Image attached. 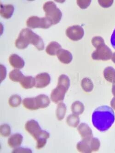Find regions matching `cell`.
<instances>
[{
	"label": "cell",
	"mask_w": 115,
	"mask_h": 153,
	"mask_svg": "<svg viewBox=\"0 0 115 153\" xmlns=\"http://www.w3.org/2000/svg\"><path fill=\"white\" fill-rule=\"evenodd\" d=\"M77 4L78 6L80 7L81 9H84L88 8L91 2V1H81L78 0L77 1Z\"/></svg>",
	"instance_id": "obj_30"
},
{
	"label": "cell",
	"mask_w": 115,
	"mask_h": 153,
	"mask_svg": "<svg viewBox=\"0 0 115 153\" xmlns=\"http://www.w3.org/2000/svg\"><path fill=\"white\" fill-rule=\"evenodd\" d=\"M35 102L38 108H45L49 106L50 103V99L45 94H41L35 97Z\"/></svg>",
	"instance_id": "obj_15"
},
{
	"label": "cell",
	"mask_w": 115,
	"mask_h": 153,
	"mask_svg": "<svg viewBox=\"0 0 115 153\" xmlns=\"http://www.w3.org/2000/svg\"><path fill=\"white\" fill-rule=\"evenodd\" d=\"M35 80V87L37 88H44L50 84L51 78L47 73H41L36 76Z\"/></svg>",
	"instance_id": "obj_9"
},
{
	"label": "cell",
	"mask_w": 115,
	"mask_h": 153,
	"mask_svg": "<svg viewBox=\"0 0 115 153\" xmlns=\"http://www.w3.org/2000/svg\"><path fill=\"white\" fill-rule=\"evenodd\" d=\"M23 137L20 134H15L11 136L8 140V144L11 148L20 146L23 141Z\"/></svg>",
	"instance_id": "obj_16"
},
{
	"label": "cell",
	"mask_w": 115,
	"mask_h": 153,
	"mask_svg": "<svg viewBox=\"0 0 115 153\" xmlns=\"http://www.w3.org/2000/svg\"><path fill=\"white\" fill-rule=\"evenodd\" d=\"M25 76L19 69H14L9 73V79L15 82H20Z\"/></svg>",
	"instance_id": "obj_22"
},
{
	"label": "cell",
	"mask_w": 115,
	"mask_h": 153,
	"mask_svg": "<svg viewBox=\"0 0 115 153\" xmlns=\"http://www.w3.org/2000/svg\"><path fill=\"white\" fill-rule=\"evenodd\" d=\"M20 82L23 88L25 89L32 88L35 85V78L29 76H24V78Z\"/></svg>",
	"instance_id": "obj_19"
},
{
	"label": "cell",
	"mask_w": 115,
	"mask_h": 153,
	"mask_svg": "<svg viewBox=\"0 0 115 153\" xmlns=\"http://www.w3.org/2000/svg\"><path fill=\"white\" fill-rule=\"evenodd\" d=\"M12 152L13 153H32V151L29 149L20 148L15 149H14Z\"/></svg>",
	"instance_id": "obj_33"
},
{
	"label": "cell",
	"mask_w": 115,
	"mask_h": 153,
	"mask_svg": "<svg viewBox=\"0 0 115 153\" xmlns=\"http://www.w3.org/2000/svg\"><path fill=\"white\" fill-rule=\"evenodd\" d=\"M112 56L110 48L104 43L96 48V50L92 54V58L95 60L108 61L111 59Z\"/></svg>",
	"instance_id": "obj_7"
},
{
	"label": "cell",
	"mask_w": 115,
	"mask_h": 153,
	"mask_svg": "<svg viewBox=\"0 0 115 153\" xmlns=\"http://www.w3.org/2000/svg\"><path fill=\"white\" fill-rule=\"evenodd\" d=\"M61 49L62 47L60 44L55 41H52L47 46L46 52L50 56H55Z\"/></svg>",
	"instance_id": "obj_17"
},
{
	"label": "cell",
	"mask_w": 115,
	"mask_h": 153,
	"mask_svg": "<svg viewBox=\"0 0 115 153\" xmlns=\"http://www.w3.org/2000/svg\"><path fill=\"white\" fill-rule=\"evenodd\" d=\"M72 112L76 115H81L84 111V106L83 103L79 101L74 102L71 107Z\"/></svg>",
	"instance_id": "obj_21"
},
{
	"label": "cell",
	"mask_w": 115,
	"mask_h": 153,
	"mask_svg": "<svg viewBox=\"0 0 115 153\" xmlns=\"http://www.w3.org/2000/svg\"><path fill=\"white\" fill-rule=\"evenodd\" d=\"M115 113L112 108L107 105L99 106L95 109L92 115V123L99 131L108 130L114 123Z\"/></svg>",
	"instance_id": "obj_1"
},
{
	"label": "cell",
	"mask_w": 115,
	"mask_h": 153,
	"mask_svg": "<svg viewBox=\"0 0 115 153\" xmlns=\"http://www.w3.org/2000/svg\"><path fill=\"white\" fill-rule=\"evenodd\" d=\"M57 56L59 60L64 64H69L73 59L72 55L70 51L62 49L58 52Z\"/></svg>",
	"instance_id": "obj_11"
},
{
	"label": "cell",
	"mask_w": 115,
	"mask_h": 153,
	"mask_svg": "<svg viewBox=\"0 0 115 153\" xmlns=\"http://www.w3.org/2000/svg\"><path fill=\"white\" fill-rule=\"evenodd\" d=\"M81 85L83 89L87 92H90L93 89V82L89 78H85L83 79L81 81Z\"/></svg>",
	"instance_id": "obj_25"
},
{
	"label": "cell",
	"mask_w": 115,
	"mask_h": 153,
	"mask_svg": "<svg viewBox=\"0 0 115 153\" xmlns=\"http://www.w3.org/2000/svg\"><path fill=\"white\" fill-rule=\"evenodd\" d=\"M27 27L32 29L41 28L47 29L52 25V24L50 21L46 18H39L37 16H32L29 18L26 21Z\"/></svg>",
	"instance_id": "obj_6"
},
{
	"label": "cell",
	"mask_w": 115,
	"mask_h": 153,
	"mask_svg": "<svg viewBox=\"0 0 115 153\" xmlns=\"http://www.w3.org/2000/svg\"><path fill=\"white\" fill-rule=\"evenodd\" d=\"M22 99L20 95L14 94L9 98L8 103L10 106L12 107H17L20 105Z\"/></svg>",
	"instance_id": "obj_26"
},
{
	"label": "cell",
	"mask_w": 115,
	"mask_h": 153,
	"mask_svg": "<svg viewBox=\"0 0 115 153\" xmlns=\"http://www.w3.org/2000/svg\"><path fill=\"white\" fill-rule=\"evenodd\" d=\"M43 9L45 13L46 18H47L53 25L58 24L62 17V13L58 8L54 2L47 1L44 3Z\"/></svg>",
	"instance_id": "obj_4"
},
{
	"label": "cell",
	"mask_w": 115,
	"mask_h": 153,
	"mask_svg": "<svg viewBox=\"0 0 115 153\" xmlns=\"http://www.w3.org/2000/svg\"><path fill=\"white\" fill-rule=\"evenodd\" d=\"M110 43L113 48L115 49V29L111 35V39H110Z\"/></svg>",
	"instance_id": "obj_34"
},
{
	"label": "cell",
	"mask_w": 115,
	"mask_h": 153,
	"mask_svg": "<svg viewBox=\"0 0 115 153\" xmlns=\"http://www.w3.org/2000/svg\"><path fill=\"white\" fill-rule=\"evenodd\" d=\"M14 11V6L11 4L3 5L1 4V15L5 19H9L11 18Z\"/></svg>",
	"instance_id": "obj_13"
},
{
	"label": "cell",
	"mask_w": 115,
	"mask_h": 153,
	"mask_svg": "<svg viewBox=\"0 0 115 153\" xmlns=\"http://www.w3.org/2000/svg\"><path fill=\"white\" fill-rule=\"evenodd\" d=\"M25 128L36 140L44 137L49 138L50 134L45 131L42 130L38 123L34 120H29L25 125Z\"/></svg>",
	"instance_id": "obj_5"
},
{
	"label": "cell",
	"mask_w": 115,
	"mask_h": 153,
	"mask_svg": "<svg viewBox=\"0 0 115 153\" xmlns=\"http://www.w3.org/2000/svg\"><path fill=\"white\" fill-rule=\"evenodd\" d=\"M79 117L77 115L75 114L69 115L66 118V123L70 127L77 128L80 123Z\"/></svg>",
	"instance_id": "obj_24"
},
{
	"label": "cell",
	"mask_w": 115,
	"mask_h": 153,
	"mask_svg": "<svg viewBox=\"0 0 115 153\" xmlns=\"http://www.w3.org/2000/svg\"><path fill=\"white\" fill-rule=\"evenodd\" d=\"M66 112V107L65 104L63 102H60L58 105L56 110V116L57 119L61 121L65 117Z\"/></svg>",
	"instance_id": "obj_23"
},
{
	"label": "cell",
	"mask_w": 115,
	"mask_h": 153,
	"mask_svg": "<svg viewBox=\"0 0 115 153\" xmlns=\"http://www.w3.org/2000/svg\"><path fill=\"white\" fill-rule=\"evenodd\" d=\"M113 1H110V0H108V1H105V0H99L98 1V3L99 5L103 7L104 8H107V7H109L111 5H112L113 3Z\"/></svg>",
	"instance_id": "obj_31"
},
{
	"label": "cell",
	"mask_w": 115,
	"mask_h": 153,
	"mask_svg": "<svg viewBox=\"0 0 115 153\" xmlns=\"http://www.w3.org/2000/svg\"><path fill=\"white\" fill-rule=\"evenodd\" d=\"M90 145L92 151H96L99 149L100 142L96 137H93L90 140Z\"/></svg>",
	"instance_id": "obj_28"
},
{
	"label": "cell",
	"mask_w": 115,
	"mask_h": 153,
	"mask_svg": "<svg viewBox=\"0 0 115 153\" xmlns=\"http://www.w3.org/2000/svg\"><path fill=\"white\" fill-rule=\"evenodd\" d=\"M112 92L113 95L115 97V83L113 84V86H112Z\"/></svg>",
	"instance_id": "obj_36"
},
{
	"label": "cell",
	"mask_w": 115,
	"mask_h": 153,
	"mask_svg": "<svg viewBox=\"0 0 115 153\" xmlns=\"http://www.w3.org/2000/svg\"><path fill=\"white\" fill-rule=\"evenodd\" d=\"M111 60L113 61V62L115 63V52L112 54V57H111Z\"/></svg>",
	"instance_id": "obj_37"
},
{
	"label": "cell",
	"mask_w": 115,
	"mask_h": 153,
	"mask_svg": "<svg viewBox=\"0 0 115 153\" xmlns=\"http://www.w3.org/2000/svg\"><path fill=\"white\" fill-rule=\"evenodd\" d=\"M103 74L106 81L113 84L115 83V69L113 67H106L104 70Z\"/></svg>",
	"instance_id": "obj_18"
},
{
	"label": "cell",
	"mask_w": 115,
	"mask_h": 153,
	"mask_svg": "<svg viewBox=\"0 0 115 153\" xmlns=\"http://www.w3.org/2000/svg\"><path fill=\"white\" fill-rule=\"evenodd\" d=\"M1 68V82L5 79L7 75V69L6 67H4L2 64L0 65Z\"/></svg>",
	"instance_id": "obj_32"
},
{
	"label": "cell",
	"mask_w": 115,
	"mask_h": 153,
	"mask_svg": "<svg viewBox=\"0 0 115 153\" xmlns=\"http://www.w3.org/2000/svg\"><path fill=\"white\" fill-rule=\"evenodd\" d=\"M92 43L95 48H96L98 46L101 45L104 43L103 39L100 36H95L92 38Z\"/></svg>",
	"instance_id": "obj_29"
},
{
	"label": "cell",
	"mask_w": 115,
	"mask_h": 153,
	"mask_svg": "<svg viewBox=\"0 0 115 153\" xmlns=\"http://www.w3.org/2000/svg\"><path fill=\"white\" fill-rule=\"evenodd\" d=\"M70 86V80L66 75L62 74L59 77L57 87L52 91L50 98L55 103L63 101L65 93L68 91Z\"/></svg>",
	"instance_id": "obj_3"
},
{
	"label": "cell",
	"mask_w": 115,
	"mask_h": 153,
	"mask_svg": "<svg viewBox=\"0 0 115 153\" xmlns=\"http://www.w3.org/2000/svg\"><path fill=\"white\" fill-rule=\"evenodd\" d=\"M23 104L24 107L26 109L30 110H38L35 98H27L24 99L23 100Z\"/></svg>",
	"instance_id": "obj_20"
},
{
	"label": "cell",
	"mask_w": 115,
	"mask_h": 153,
	"mask_svg": "<svg viewBox=\"0 0 115 153\" xmlns=\"http://www.w3.org/2000/svg\"><path fill=\"white\" fill-rule=\"evenodd\" d=\"M110 105H111V107L115 110V97H114L111 100V102H110Z\"/></svg>",
	"instance_id": "obj_35"
},
{
	"label": "cell",
	"mask_w": 115,
	"mask_h": 153,
	"mask_svg": "<svg viewBox=\"0 0 115 153\" xmlns=\"http://www.w3.org/2000/svg\"><path fill=\"white\" fill-rule=\"evenodd\" d=\"M83 139H90L93 137L92 130L87 124L82 123L77 128Z\"/></svg>",
	"instance_id": "obj_10"
},
{
	"label": "cell",
	"mask_w": 115,
	"mask_h": 153,
	"mask_svg": "<svg viewBox=\"0 0 115 153\" xmlns=\"http://www.w3.org/2000/svg\"><path fill=\"white\" fill-rule=\"evenodd\" d=\"M9 62L10 65L16 69H22L25 66V61L17 54H12L9 56Z\"/></svg>",
	"instance_id": "obj_12"
},
{
	"label": "cell",
	"mask_w": 115,
	"mask_h": 153,
	"mask_svg": "<svg viewBox=\"0 0 115 153\" xmlns=\"http://www.w3.org/2000/svg\"><path fill=\"white\" fill-rule=\"evenodd\" d=\"M91 138L83 139L82 141L78 143L77 145V150L82 153H91L92 151L90 145Z\"/></svg>",
	"instance_id": "obj_14"
},
{
	"label": "cell",
	"mask_w": 115,
	"mask_h": 153,
	"mask_svg": "<svg viewBox=\"0 0 115 153\" xmlns=\"http://www.w3.org/2000/svg\"><path fill=\"white\" fill-rule=\"evenodd\" d=\"M32 44L39 51L44 50V43L41 38L28 28L23 29L15 41V46L19 49H25Z\"/></svg>",
	"instance_id": "obj_2"
},
{
	"label": "cell",
	"mask_w": 115,
	"mask_h": 153,
	"mask_svg": "<svg viewBox=\"0 0 115 153\" xmlns=\"http://www.w3.org/2000/svg\"><path fill=\"white\" fill-rule=\"evenodd\" d=\"M65 33L71 40L77 41L83 38L84 34V31L81 26L76 25L68 27Z\"/></svg>",
	"instance_id": "obj_8"
},
{
	"label": "cell",
	"mask_w": 115,
	"mask_h": 153,
	"mask_svg": "<svg viewBox=\"0 0 115 153\" xmlns=\"http://www.w3.org/2000/svg\"><path fill=\"white\" fill-rule=\"evenodd\" d=\"M11 128L9 125L7 124L2 125L0 128L1 134L3 137H8L11 134Z\"/></svg>",
	"instance_id": "obj_27"
}]
</instances>
